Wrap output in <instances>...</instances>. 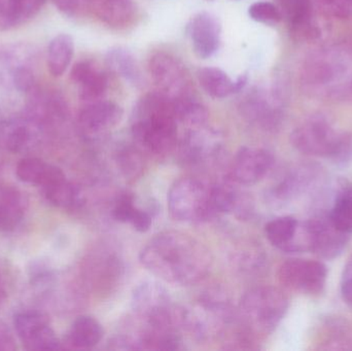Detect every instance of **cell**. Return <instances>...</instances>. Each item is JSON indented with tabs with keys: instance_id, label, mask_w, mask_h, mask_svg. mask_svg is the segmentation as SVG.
I'll list each match as a JSON object with an SVG mask.
<instances>
[{
	"instance_id": "1",
	"label": "cell",
	"mask_w": 352,
	"mask_h": 351,
	"mask_svg": "<svg viewBox=\"0 0 352 351\" xmlns=\"http://www.w3.org/2000/svg\"><path fill=\"white\" fill-rule=\"evenodd\" d=\"M140 262L164 282L192 286L206 278L212 259L208 249L190 235L167 231L157 235L144 247Z\"/></svg>"
},
{
	"instance_id": "2",
	"label": "cell",
	"mask_w": 352,
	"mask_h": 351,
	"mask_svg": "<svg viewBox=\"0 0 352 351\" xmlns=\"http://www.w3.org/2000/svg\"><path fill=\"white\" fill-rule=\"evenodd\" d=\"M177 124L173 103L156 91L142 96L134 106L132 135L148 152L168 154L177 142Z\"/></svg>"
},
{
	"instance_id": "3",
	"label": "cell",
	"mask_w": 352,
	"mask_h": 351,
	"mask_svg": "<svg viewBox=\"0 0 352 351\" xmlns=\"http://www.w3.org/2000/svg\"><path fill=\"white\" fill-rule=\"evenodd\" d=\"M294 148L307 156L326 158L338 166L352 163V135L335 129L322 117L298 126L291 135Z\"/></svg>"
},
{
	"instance_id": "4",
	"label": "cell",
	"mask_w": 352,
	"mask_h": 351,
	"mask_svg": "<svg viewBox=\"0 0 352 351\" xmlns=\"http://www.w3.org/2000/svg\"><path fill=\"white\" fill-rule=\"evenodd\" d=\"M289 308L283 291L273 286H260L248 291L240 302V313L246 327L268 334L280 323Z\"/></svg>"
},
{
	"instance_id": "5",
	"label": "cell",
	"mask_w": 352,
	"mask_h": 351,
	"mask_svg": "<svg viewBox=\"0 0 352 351\" xmlns=\"http://www.w3.org/2000/svg\"><path fill=\"white\" fill-rule=\"evenodd\" d=\"M168 207L175 220L184 223H202L214 218L210 202V188L198 179H178L168 194Z\"/></svg>"
},
{
	"instance_id": "6",
	"label": "cell",
	"mask_w": 352,
	"mask_h": 351,
	"mask_svg": "<svg viewBox=\"0 0 352 351\" xmlns=\"http://www.w3.org/2000/svg\"><path fill=\"white\" fill-rule=\"evenodd\" d=\"M148 72L157 92L173 104L197 97L188 69L175 56L164 52L154 54L148 62Z\"/></svg>"
},
{
	"instance_id": "7",
	"label": "cell",
	"mask_w": 352,
	"mask_h": 351,
	"mask_svg": "<svg viewBox=\"0 0 352 351\" xmlns=\"http://www.w3.org/2000/svg\"><path fill=\"white\" fill-rule=\"evenodd\" d=\"M36 52L26 43L0 49V86L6 90L28 93L35 84Z\"/></svg>"
},
{
	"instance_id": "8",
	"label": "cell",
	"mask_w": 352,
	"mask_h": 351,
	"mask_svg": "<svg viewBox=\"0 0 352 351\" xmlns=\"http://www.w3.org/2000/svg\"><path fill=\"white\" fill-rule=\"evenodd\" d=\"M277 276L285 288L316 296L324 290L328 269L322 262L316 260L291 259L281 264Z\"/></svg>"
},
{
	"instance_id": "9",
	"label": "cell",
	"mask_w": 352,
	"mask_h": 351,
	"mask_svg": "<svg viewBox=\"0 0 352 351\" xmlns=\"http://www.w3.org/2000/svg\"><path fill=\"white\" fill-rule=\"evenodd\" d=\"M14 327L25 350H61V342L50 325V317L37 310H25L14 317Z\"/></svg>"
},
{
	"instance_id": "10",
	"label": "cell",
	"mask_w": 352,
	"mask_h": 351,
	"mask_svg": "<svg viewBox=\"0 0 352 351\" xmlns=\"http://www.w3.org/2000/svg\"><path fill=\"white\" fill-rule=\"evenodd\" d=\"M123 117V109L111 101L101 99L85 103L78 115V126L86 137L96 139L117 127Z\"/></svg>"
},
{
	"instance_id": "11",
	"label": "cell",
	"mask_w": 352,
	"mask_h": 351,
	"mask_svg": "<svg viewBox=\"0 0 352 351\" xmlns=\"http://www.w3.org/2000/svg\"><path fill=\"white\" fill-rule=\"evenodd\" d=\"M223 148V137L206 126L192 128L179 144V159L186 165L203 164L214 159Z\"/></svg>"
},
{
	"instance_id": "12",
	"label": "cell",
	"mask_w": 352,
	"mask_h": 351,
	"mask_svg": "<svg viewBox=\"0 0 352 351\" xmlns=\"http://www.w3.org/2000/svg\"><path fill=\"white\" fill-rule=\"evenodd\" d=\"M273 163L274 159L268 150L244 146L234 158L232 179L240 185H254L268 174Z\"/></svg>"
},
{
	"instance_id": "13",
	"label": "cell",
	"mask_w": 352,
	"mask_h": 351,
	"mask_svg": "<svg viewBox=\"0 0 352 351\" xmlns=\"http://www.w3.org/2000/svg\"><path fill=\"white\" fill-rule=\"evenodd\" d=\"M310 234V251L324 259H335L346 249L349 235L335 228L329 216L307 220Z\"/></svg>"
},
{
	"instance_id": "14",
	"label": "cell",
	"mask_w": 352,
	"mask_h": 351,
	"mask_svg": "<svg viewBox=\"0 0 352 351\" xmlns=\"http://www.w3.org/2000/svg\"><path fill=\"white\" fill-rule=\"evenodd\" d=\"M188 34L197 57L201 59L212 57L221 45V22L210 12H199L188 25Z\"/></svg>"
},
{
	"instance_id": "15",
	"label": "cell",
	"mask_w": 352,
	"mask_h": 351,
	"mask_svg": "<svg viewBox=\"0 0 352 351\" xmlns=\"http://www.w3.org/2000/svg\"><path fill=\"white\" fill-rule=\"evenodd\" d=\"M132 308L142 321L155 319L173 308L166 288L155 280L138 284L132 294Z\"/></svg>"
},
{
	"instance_id": "16",
	"label": "cell",
	"mask_w": 352,
	"mask_h": 351,
	"mask_svg": "<svg viewBox=\"0 0 352 351\" xmlns=\"http://www.w3.org/2000/svg\"><path fill=\"white\" fill-rule=\"evenodd\" d=\"M72 82L78 87L80 100L85 103L104 99L109 88L107 74L93 62L80 61L70 72Z\"/></svg>"
},
{
	"instance_id": "17",
	"label": "cell",
	"mask_w": 352,
	"mask_h": 351,
	"mask_svg": "<svg viewBox=\"0 0 352 351\" xmlns=\"http://www.w3.org/2000/svg\"><path fill=\"white\" fill-rule=\"evenodd\" d=\"M41 124L27 115L0 123V146L12 152L28 150L36 141Z\"/></svg>"
},
{
	"instance_id": "18",
	"label": "cell",
	"mask_w": 352,
	"mask_h": 351,
	"mask_svg": "<svg viewBox=\"0 0 352 351\" xmlns=\"http://www.w3.org/2000/svg\"><path fill=\"white\" fill-rule=\"evenodd\" d=\"M197 78L204 92L215 99L227 98L240 92L248 80L246 74H242L233 80L225 71L217 67L201 68L197 72Z\"/></svg>"
},
{
	"instance_id": "19",
	"label": "cell",
	"mask_w": 352,
	"mask_h": 351,
	"mask_svg": "<svg viewBox=\"0 0 352 351\" xmlns=\"http://www.w3.org/2000/svg\"><path fill=\"white\" fill-rule=\"evenodd\" d=\"M47 0H0V32L12 30L32 20Z\"/></svg>"
},
{
	"instance_id": "20",
	"label": "cell",
	"mask_w": 352,
	"mask_h": 351,
	"mask_svg": "<svg viewBox=\"0 0 352 351\" xmlns=\"http://www.w3.org/2000/svg\"><path fill=\"white\" fill-rule=\"evenodd\" d=\"M97 16L113 28L129 26L138 14L136 0H91Z\"/></svg>"
},
{
	"instance_id": "21",
	"label": "cell",
	"mask_w": 352,
	"mask_h": 351,
	"mask_svg": "<svg viewBox=\"0 0 352 351\" xmlns=\"http://www.w3.org/2000/svg\"><path fill=\"white\" fill-rule=\"evenodd\" d=\"M16 173L24 183L38 185L43 189L66 177L61 169L38 158L23 159L16 165Z\"/></svg>"
},
{
	"instance_id": "22",
	"label": "cell",
	"mask_w": 352,
	"mask_h": 351,
	"mask_svg": "<svg viewBox=\"0 0 352 351\" xmlns=\"http://www.w3.org/2000/svg\"><path fill=\"white\" fill-rule=\"evenodd\" d=\"M26 210L27 201L22 192L12 185H0V231L16 228Z\"/></svg>"
},
{
	"instance_id": "23",
	"label": "cell",
	"mask_w": 352,
	"mask_h": 351,
	"mask_svg": "<svg viewBox=\"0 0 352 351\" xmlns=\"http://www.w3.org/2000/svg\"><path fill=\"white\" fill-rule=\"evenodd\" d=\"M283 16L285 14L294 34L299 37H314L316 28L312 25V0H278Z\"/></svg>"
},
{
	"instance_id": "24",
	"label": "cell",
	"mask_w": 352,
	"mask_h": 351,
	"mask_svg": "<svg viewBox=\"0 0 352 351\" xmlns=\"http://www.w3.org/2000/svg\"><path fill=\"white\" fill-rule=\"evenodd\" d=\"M240 109L244 119L260 127L272 128L278 120L276 107L262 93L254 92L246 96Z\"/></svg>"
},
{
	"instance_id": "25",
	"label": "cell",
	"mask_w": 352,
	"mask_h": 351,
	"mask_svg": "<svg viewBox=\"0 0 352 351\" xmlns=\"http://www.w3.org/2000/svg\"><path fill=\"white\" fill-rule=\"evenodd\" d=\"M103 337V329L94 317L82 315L72 324L66 335V344L74 350H90Z\"/></svg>"
},
{
	"instance_id": "26",
	"label": "cell",
	"mask_w": 352,
	"mask_h": 351,
	"mask_svg": "<svg viewBox=\"0 0 352 351\" xmlns=\"http://www.w3.org/2000/svg\"><path fill=\"white\" fill-rule=\"evenodd\" d=\"M300 222L293 216H280L270 220L265 227L269 242L285 251L294 253L299 233Z\"/></svg>"
},
{
	"instance_id": "27",
	"label": "cell",
	"mask_w": 352,
	"mask_h": 351,
	"mask_svg": "<svg viewBox=\"0 0 352 351\" xmlns=\"http://www.w3.org/2000/svg\"><path fill=\"white\" fill-rule=\"evenodd\" d=\"M109 69L134 86L144 84V76L133 54L123 47H113L107 55Z\"/></svg>"
},
{
	"instance_id": "28",
	"label": "cell",
	"mask_w": 352,
	"mask_h": 351,
	"mask_svg": "<svg viewBox=\"0 0 352 351\" xmlns=\"http://www.w3.org/2000/svg\"><path fill=\"white\" fill-rule=\"evenodd\" d=\"M74 54V38L69 34L54 37L47 47V68L52 76L59 78L69 67Z\"/></svg>"
},
{
	"instance_id": "29",
	"label": "cell",
	"mask_w": 352,
	"mask_h": 351,
	"mask_svg": "<svg viewBox=\"0 0 352 351\" xmlns=\"http://www.w3.org/2000/svg\"><path fill=\"white\" fill-rule=\"evenodd\" d=\"M43 191L50 203L62 210H78L84 203L82 191L66 177L43 188Z\"/></svg>"
},
{
	"instance_id": "30",
	"label": "cell",
	"mask_w": 352,
	"mask_h": 351,
	"mask_svg": "<svg viewBox=\"0 0 352 351\" xmlns=\"http://www.w3.org/2000/svg\"><path fill=\"white\" fill-rule=\"evenodd\" d=\"M335 228L344 234H352V183H343L335 198L334 205L328 214Z\"/></svg>"
},
{
	"instance_id": "31",
	"label": "cell",
	"mask_w": 352,
	"mask_h": 351,
	"mask_svg": "<svg viewBox=\"0 0 352 351\" xmlns=\"http://www.w3.org/2000/svg\"><path fill=\"white\" fill-rule=\"evenodd\" d=\"M210 202L214 216L229 214L239 205V197L231 185H215L210 188Z\"/></svg>"
},
{
	"instance_id": "32",
	"label": "cell",
	"mask_w": 352,
	"mask_h": 351,
	"mask_svg": "<svg viewBox=\"0 0 352 351\" xmlns=\"http://www.w3.org/2000/svg\"><path fill=\"white\" fill-rule=\"evenodd\" d=\"M248 14L252 20L266 25H275L280 22L283 12L275 4L268 1H258L248 8Z\"/></svg>"
},
{
	"instance_id": "33",
	"label": "cell",
	"mask_w": 352,
	"mask_h": 351,
	"mask_svg": "<svg viewBox=\"0 0 352 351\" xmlns=\"http://www.w3.org/2000/svg\"><path fill=\"white\" fill-rule=\"evenodd\" d=\"M327 16L345 19L352 16V0H316Z\"/></svg>"
},
{
	"instance_id": "34",
	"label": "cell",
	"mask_w": 352,
	"mask_h": 351,
	"mask_svg": "<svg viewBox=\"0 0 352 351\" xmlns=\"http://www.w3.org/2000/svg\"><path fill=\"white\" fill-rule=\"evenodd\" d=\"M120 167L127 177H134L142 171V160L138 152L132 148H125L118 157Z\"/></svg>"
},
{
	"instance_id": "35",
	"label": "cell",
	"mask_w": 352,
	"mask_h": 351,
	"mask_svg": "<svg viewBox=\"0 0 352 351\" xmlns=\"http://www.w3.org/2000/svg\"><path fill=\"white\" fill-rule=\"evenodd\" d=\"M136 210H138V206L134 203L133 196L131 194H123L116 202L113 216L118 222L129 223L130 224Z\"/></svg>"
},
{
	"instance_id": "36",
	"label": "cell",
	"mask_w": 352,
	"mask_h": 351,
	"mask_svg": "<svg viewBox=\"0 0 352 351\" xmlns=\"http://www.w3.org/2000/svg\"><path fill=\"white\" fill-rule=\"evenodd\" d=\"M56 8L68 16H74L90 5L91 0H53Z\"/></svg>"
},
{
	"instance_id": "37",
	"label": "cell",
	"mask_w": 352,
	"mask_h": 351,
	"mask_svg": "<svg viewBox=\"0 0 352 351\" xmlns=\"http://www.w3.org/2000/svg\"><path fill=\"white\" fill-rule=\"evenodd\" d=\"M341 296L347 306L352 308V255L347 260L341 278Z\"/></svg>"
},
{
	"instance_id": "38",
	"label": "cell",
	"mask_w": 352,
	"mask_h": 351,
	"mask_svg": "<svg viewBox=\"0 0 352 351\" xmlns=\"http://www.w3.org/2000/svg\"><path fill=\"white\" fill-rule=\"evenodd\" d=\"M130 224L138 232H146V231L150 230L151 226L153 224L152 214L150 212H146V210H140V208L138 207Z\"/></svg>"
},
{
	"instance_id": "39",
	"label": "cell",
	"mask_w": 352,
	"mask_h": 351,
	"mask_svg": "<svg viewBox=\"0 0 352 351\" xmlns=\"http://www.w3.org/2000/svg\"><path fill=\"white\" fill-rule=\"evenodd\" d=\"M16 350V339L8 326L0 319V351Z\"/></svg>"
},
{
	"instance_id": "40",
	"label": "cell",
	"mask_w": 352,
	"mask_h": 351,
	"mask_svg": "<svg viewBox=\"0 0 352 351\" xmlns=\"http://www.w3.org/2000/svg\"><path fill=\"white\" fill-rule=\"evenodd\" d=\"M6 297H8V291H6L3 275H2L1 270H0V306L6 302Z\"/></svg>"
},
{
	"instance_id": "41",
	"label": "cell",
	"mask_w": 352,
	"mask_h": 351,
	"mask_svg": "<svg viewBox=\"0 0 352 351\" xmlns=\"http://www.w3.org/2000/svg\"><path fill=\"white\" fill-rule=\"evenodd\" d=\"M207 1H213V0H207Z\"/></svg>"
},
{
	"instance_id": "42",
	"label": "cell",
	"mask_w": 352,
	"mask_h": 351,
	"mask_svg": "<svg viewBox=\"0 0 352 351\" xmlns=\"http://www.w3.org/2000/svg\"><path fill=\"white\" fill-rule=\"evenodd\" d=\"M0 165H1V160H0Z\"/></svg>"
}]
</instances>
